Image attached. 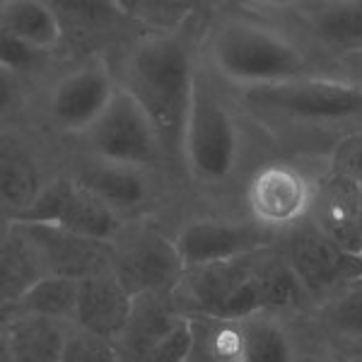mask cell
<instances>
[{"mask_svg":"<svg viewBox=\"0 0 362 362\" xmlns=\"http://www.w3.org/2000/svg\"><path fill=\"white\" fill-rule=\"evenodd\" d=\"M61 157L63 169L70 177L128 223L155 218L162 206V196L174 189L167 177L148 172V169L116 165V162L63 153V150Z\"/></svg>","mask_w":362,"mask_h":362,"instance_id":"8fae6325","label":"cell"},{"mask_svg":"<svg viewBox=\"0 0 362 362\" xmlns=\"http://www.w3.org/2000/svg\"><path fill=\"white\" fill-rule=\"evenodd\" d=\"M326 169L362 189V131L338 140L326 155Z\"/></svg>","mask_w":362,"mask_h":362,"instance_id":"f1b7e54d","label":"cell"},{"mask_svg":"<svg viewBox=\"0 0 362 362\" xmlns=\"http://www.w3.org/2000/svg\"><path fill=\"white\" fill-rule=\"evenodd\" d=\"M247 116L227 87L198 58V73L181 143V172L189 191L208 201H227L244 172L249 153Z\"/></svg>","mask_w":362,"mask_h":362,"instance_id":"277c9868","label":"cell"},{"mask_svg":"<svg viewBox=\"0 0 362 362\" xmlns=\"http://www.w3.org/2000/svg\"><path fill=\"white\" fill-rule=\"evenodd\" d=\"M343 358L348 362H362V348H355V350H348V353H341Z\"/></svg>","mask_w":362,"mask_h":362,"instance_id":"1f68e13d","label":"cell"},{"mask_svg":"<svg viewBox=\"0 0 362 362\" xmlns=\"http://www.w3.org/2000/svg\"><path fill=\"white\" fill-rule=\"evenodd\" d=\"M264 8L336 66L343 68L362 54V0L264 3Z\"/></svg>","mask_w":362,"mask_h":362,"instance_id":"4fadbf2b","label":"cell"},{"mask_svg":"<svg viewBox=\"0 0 362 362\" xmlns=\"http://www.w3.org/2000/svg\"><path fill=\"white\" fill-rule=\"evenodd\" d=\"M109 247L112 271L133 297L153 290H177L186 271L174 235L155 218L128 223Z\"/></svg>","mask_w":362,"mask_h":362,"instance_id":"30bf717a","label":"cell"},{"mask_svg":"<svg viewBox=\"0 0 362 362\" xmlns=\"http://www.w3.org/2000/svg\"><path fill=\"white\" fill-rule=\"evenodd\" d=\"M63 169L61 145L22 124L0 131V210L3 220L20 218Z\"/></svg>","mask_w":362,"mask_h":362,"instance_id":"ba28073f","label":"cell"},{"mask_svg":"<svg viewBox=\"0 0 362 362\" xmlns=\"http://www.w3.org/2000/svg\"><path fill=\"white\" fill-rule=\"evenodd\" d=\"M343 68H346V73H348V75H353V78L362 80V54H360V56H355V58H350V61H348Z\"/></svg>","mask_w":362,"mask_h":362,"instance_id":"4dcf8cb0","label":"cell"},{"mask_svg":"<svg viewBox=\"0 0 362 362\" xmlns=\"http://www.w3.org/2000/svg\"><path fill=\"white\" fill-rule=\"evenodd\" d=\"M61 362H121V355L112 341L73 326Z\"/></svg>","mask_w":362,"mask_h":362,"instance_id":"83f0119b","label":"cell"},{"mask_svg":"<svg viewBox=\"0 0 362 362\" xmlns=\"http://www.w3.org/2000/svg\"><path fill=\"white\" fill-rule=\"evenodd\" d=\"M116 90L112 58L63 56L42 83L32 87L20 124L61 145L95 124Z\"/></svg>","mask_w":362,"mask_h":362,"instance_id":"5b68a950","label":"cell"},{"mask_svg":"<svg viewBox=\"0 0 362 362\" xmlns=\"http://www.w3.org/2000/svg\"><path fill=\"white\" fill-rule=\"evenodd\" d=\"M8 223V220H5ZM42 254L49 276L85 280L112 266V247L54 225L13 223Z\"/></svg>","mask_w":362,"mask_h":362,"instance_id":"2e32d148","label":"cell"},{"mask_svg":"<svg viewBox=\"0 0 362 362\" xmlns=\"http://www.w3.org/2000/svg\"><path fill=\"white\" fill-rule=\"evenodd\" d=\"M8 223L54 225L73 232V235L112 244L128 225V220L83 189L66 169H61L44 189V194L34 201V206Z\"/></svg>","mask_w":362,"mask_h":362,"instance_id":"5bb4252c","label":"cell"},{"mask_svg":"<svg viewBox=\"0 0 362 362\" xmlns=\"http://www.w3.org/2000/svg\"><path fill=\"white\" fill-rule=\"evenodd\" d=\"M63 153L95 157L162 174L177 186L169 157L153 119L128 92L119 87L102 116L80 136L61 143Z\"/></svg>","mask_w":362,"mask_h":362,"instance_id":"8992f818","label":"cell"},{"mask_svg":"<svg viewBox=\"0 0 362 362\" xmlns=\"http://www.w3.org/2000/svg\"><path fill=\"white\" fill-rule=\"evenodd\" d=\"M49 278L42 254L17 225L5 223L0 232V309L13 307L39 280Z\"/></svg>","mask_w":362,"mask_h":362,"instance_id":"603a6c76","label":"cell"},{"mask_svg":"<svg viewBox=\"0 0 362 362\" xmlns=\"http://www.w3.org/2000/svg\"><path fill=\"white\" fill-rule=\"evenodd\" d=\"M186 321L174 290H153L133 297L124 334L116 341L121 362H143Z\"/></svg>","mask_w":362,"mask_h":362,"instance_id":"e0dca14e","label":"cell"},{"mask_svg":"<svg viewBox=\"0 0 362 362\" xmlns=\"http://www.w3.org/2000/svg\"><path fill=\"white\" fill-rule=\"evenodd\" d=\"M259 254L244 256V259L223 261L198 268H186L177 290V302L186 317L203 314V317H218L242 321L254 314H261V295L256 283V261Z\"/></svg>","mask_w":362,"mask_h":362,"instance_id":"9c48e42d","label":"cell"},{"mask_svg":"<svg viewBox=\"0 0 362 362\" xmlns=\"http://www.w3.org/2000/svg\"><path fill=\"white\" fill-rule=\"evenodd\" d=\"M247 362H300L302 324L278 314H254L242 319Z\"/></svg>","mask_w":362,"mask_h":362,"instance_id":"cb8c5ba5","label":"cell"},{"mask_svg":"<svg viewBox=\"0 0 362 362\" xmlns=\"http://www.w3.org/2000/svg\"><path fill=\"white\" fill-rule=\"evenodd\" d=\"M198 58L201 66L230 90L317 75H348L268 13L264 3L210 5Z\"/></svg>","mask_w":362,"mask_h":362,"instance_id":"6da1fadb","label":"cell"},{"mask_svg":"<svg viewBox=\"0 0 362 362\" xmlns=\"http://www.w3.org/2000/svg\"><path fill=\"white\" fill-rule=\"evenodd\" d=\"M239 112L276 145L329 143L362 131V80L317 75L278 85L230 90ZM331 153V150H329Z\"/></svg>","mask_w":362,"mask_h":362,"instance_id":"3957f363","label":"cell"},{"mask_svg":"<svg viewBox=\"0 0 362 362\" xmlns=\"http://www.w3.org/2000/svg\"><path fill=\"white\" fill-rule=\"evenodd\" d=\"M319 174L297 160L276 157L259 162L242 186L244 218L273 235H285L309 220L317 198Z\"/></svg>","mask_w":362,"mask_h":362,"instance_id":"52a82bcc","label":"cell"},{"mask_svg":"<svg viewBox=\"0 0 362 362\" xmlns=\"http://www.w3.org/2000/svg\"><path fill=\"white\" fill-rule=\"evenodd\" d=\"M302 324V321H300ZM300 362H348L338 350H334L326 343L317 341L314 336H309L302 326V350H300Z\"/></svg>","mask_w":362,"mask_h":362,"instance_id":"f546056e","label":"cell"},{"mask_svg":"<svg viewBox=\"0 0 362 362\" xmlns=\"http://www.w3.org/2000/svg\"><path fill=\"white\" fill-rule=\"evenodd\" d=\"M302 326L309 336L338 353L362 348V280L314 309V314L302 321Z\"/></svg>","mask_w":362,"mask_h":362,"instance_id":"7402d4cb","label":"cell"},{"mask_svg":"<svg viewBox=\"0 0 362 362\" xmlns=\"http://www.w3.org/2000/svg\"><path fill=\"white\" fill-rule=\"evenodd\" d=\"M133 307V295L121 285L112 266L78 283V317L75 326L107 338L116 346L124 334L128 314Z\"/></svg>","mask_w":362,"mask_h":362,"instance_id":"d6986e66","label":"cell"},{"mask_svg":"<svg viewBox=\"0 0 362 362\" xmlns=\"http://www.w3.org/2000/svg\"><path fill=\"white\" fill-rule=\"evenodd\" d=\"M278 235L264 230L249 218L196 213L181 218L174 230V242L186 268L223 264L251 256L278 244Z\"/></svg>","mask_w":362,"mask_h":362,"instance_id":"9a60e30c","label":"cell"},{"mask_svg":"<svg viewBox=\"0 0 362 362\" xmlns=\"http://www.w3.org/2000/svg\"><path fill=\"white\" fill-rule=\"evenodd\" d=\"M126 15L145 32H174L194 17L203 3H162V0H126L121 3Z\"/></svg>","mask_w":362,"mask_h":362,"instance_id":"4316f807","label":"cell"},{"mask_svg":"<svg viewBox=\"0 0 362 362\" xmlns=\"http://www.w3.org/2000/svg\"><path fill=\"white\" fill-rule=\"evenodd\" d=\"M329 239L350 254L360 256V230H362V189L350 181L336 177L329 169H321L317 198L309 215Z\"/></svg>","mask_w":362,"mask_h":362,"instance_id":"ac0fdd59","label":"cell"},{"mask_svg":"<svg viewBox=\"0 0 362 362\" xmlns=\"http://www.w3.org/2000/svg\"><path fill=\"white\" fill-rule=\"evenodd\" d=\"M78 283L73 278L49 276L39 280L13 307L0 309L3 317H42L75 326L78 317Z\"/></svg>","mask_w":362,"mask_h":362,"instance_id":"484cf974","label":"cell"},{"mask_svg":"<svg viewBox=\"0 0 362 362\" xmlns=\"http://www.w3.org/2000/svg\"><path fill=\"white\" fill-rule=\"evenodd\" d=\"M360 256H362V230H360Z\"/></svg>","mask_w":362,"mask_h":362,"instance_id":"d6a6232c","label":"cell"},{"mask_svg":"<svg viewBox=\"0 0 362 362\" xmlns=\"http://www.w3.org/2000/svg\"><path fill=\"white\" fill-rule=\"evenodd\" d=\"M278 249L305 285L314 309L362 280V256L338 247L312 220H305L302 225L280 235Z\"/></svg>","mask_w":362,"mask_h":362,"instance_id":"7c38bea8","label":"cell"},{"mask_svg":"<svg viewBox=\"0 0 362 362\" xmlns=\"http://www.w3.org/2000/svg\"><path fill=\"white\" fill-rule=\"evenodd\" d=\"M70 324L42 317H3L0 348L10 362H61Z\"/></svg>","mask_w":362,"mask_h":362,"instance_id":"44dd1931","label":"cell"},{"mask_svg":"<svg viewBox=\"0 0 362 362\" xmlns=\"http://www.w3.org/2000/svg\"><path fill=\"white\" fill-rule=\"evenodd\" d=\"M189 362H247L242 321L191 314Z\"/></svg>","mask_w":362,"mask_h":362,"instance_id":"d4e9b609","label":"cell"},{"mask_svg":"<svg viewBox=\"0 0 362 362\" xmlns=\"http://www.w3.org/2000/svg\"><path fill=\"white\" fill-rule=\"evenodd\" d=\"M0 34L42 56H63V25L54 3L3 0Z\"/></svg>","mask_w":362,"mask_h":362,"instance_id":"ffe728a7","label":"cell"},{"mask_svg":"<svg viewBox=\"0 0 362 362\" xmlns=\"http://www.w3.org/2000/svg\"><path fill=\"white\" fill-rule=\"evenodd\" d=\"M210 5L174 32H143L112 58L116 85L153 119L177 186H184L181 143L198 73V49Z\"/></svg>","mask_w":362,"mask_h":362,"instance_id":"7a4b0ae2","label":"cell"}]
</instances>
